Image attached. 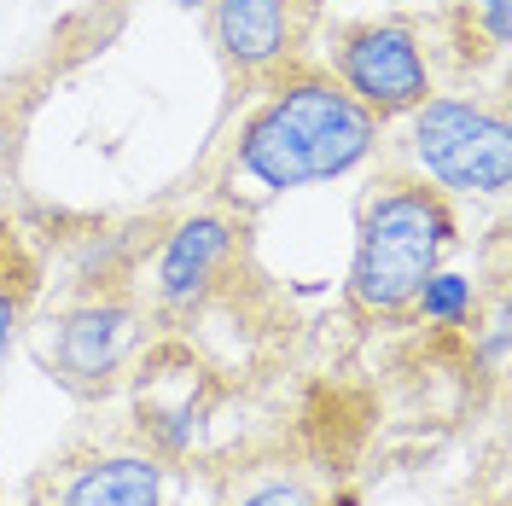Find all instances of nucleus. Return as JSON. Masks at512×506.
<instances>
[{
  "mask_svg": "<svg viewBox=\"0 0 512 506\" xmlns=\"http://www.w3.org/2000/svg\"><path fill=\"white\" fill-rule=\"evenodd\" d=\"M175 6H187V12H198V6H210V0H175Z\"/></svg>",
  "mask_w": 512,
  "mask_h": 506,
  "instance_id": "obj_14",
  "label": "nucleus"
},
{
  "mask_svg": "<svg viewBox=\"0 0 512 506\" xmlns=\"http://www.w3.org/2000/svg\"><path fill=\"white\" fill-rule=\"evenodd\" d=\"M454 239L460 227L448 210V192H437L431 181H384L355 227V256L344 280L350 309L367 320L414 315L419 285L443 268Z\"/></svg>",
  "mask_w": 512,
  "mask_h": 506,
  "instance_id": "obj_2",
  "label": "nucleus"
},
{
  "mask_svg": "<svg viewBox=\"0 0 512 506\" xmlns=\"http://www.w3.org/2000/svg\"><path fill=\"white\" fill-rule=\"evenodd\" d=\"M239 506H320L303 483H286V477H268V483H256L239 495Z\"/></svg>",
  "mask_w": 512,
  "mask_h": 506,
  "instance_id": "obj_10",
  "label": "nucleus"
},
{
  "mask_svg": "<svg viewBox=\"0 0 512 506\" xmlns=\"http://www.w3.org/2000/svg\"><path fill=\"white\" fill-rule=\"evenodd\" d=\"M233 251H239V227L222 210H198L187 222H175V233L158 251V303L175 315L198 309L210 297V285L222 280V268L233 262Z\"/></svg>",
  "mask_w": 512,
  "mask_h": 506,
  "instance_id": "obj_7",
  "label": "nucleus"
},
{
  "mask_svg": "<svg viewBox=\"0 0 512 506\" xmlns=\"http://www.w3.org/2000/svg\"><path fill=\"white\" fill-rule=\"evenodd\" d=\"M408 152L419 163V181L437 192H472L501 198L512 187V123L507 111L460 94H431L419 111H408Z\"/></svg>",
  "mask_w": 512,
  "mask_h": 506,
  "instance_id": "obj_3",
  "label": "nucleus"
},
{
  "mask_svg": "<svg viewBox=\"0 0 512 506\" xmlns=\"http://www.w3.org/2000/svg\"><path fill=\"white\" fill-rule=\"evenodd\" d=\"M472 303H478V291H472V280H466V274H448V268H437L431 280L419 285L414 315L437 320V326H460V320L472 315Z\"/></svg>",
  "mask_w": 512,
  "mask_h": 506,
  "instance_id": "obj_9",
  "label": "nucleus"
},
{
  "mask_svg": "<svg viewBox=\"0 0 512 506\" xmlns=\"http://www.w3.org/2000/svg\"><path fill=\"white\" fill-rule=\"evenodd\" d=\"M169 477L152 454H88L35 489V506H163Z\"/></svg>",
  "mask_w": 512,
  "mask_h": 506,
  "instance_id": "obj_8",
  "label": "nucleus"
},
{
  "mask_svg": "<svg viewBox=\"0 0 512 506\" xmlns=\"http://www.w3.org/2000/svg\"><path fill=\"white\" fill-rule=\"evenodd\" d=\"M303 6L309 0H210V35L233 76L274 82L291 70L303 41Z\"/></svg>",
  "mask_w": 512,
  "mask_h": 506,
  "instance_id": "obj_5",
  "label": "nucleus"
},
{
  "mask_svg": "<svg viewBox=\"0 0 512 506\" xmlns=\"http://www.w3.org/2000/svg\"><path fill=\"white\" fill-rule=\"evenodd\" d=\"M12 158V123H6V117H0V163Z\"/></svg>",
  "mask_w": 512,
  "mask_h": 506,
  "instance_id": "obj_13",
  "label": "nucleus"
},
{
  "mask_svg": "<svg viewBox=\"0 0 512 506\" xmlns=\"http://www.w3.org/2000/svg\"><path fill=\"white\" fill-rule=\"evenodd\" d=\"M18 320H24V309H18V291H6V285H0V373H6V355H12V344H18Z\"/></svg>",
  "mask_w": 512,
  "mask_h": 506,
  "instance_id": "obj_12",
  "label": "nucleus"
},
{
  "mask_svg": "<svg viewBox=\"0 0 512 506\" xmlns=\"http://www.w3.org/2000/svg\"><path fill=\"white\" fill-rule=\"evenodd\" d=\"M472 12L483 18V30L495 47H507L512 41V0H472Z\"/></svg>",
  "mask_w": 512,
  "mask_h": 506,
  "instance_id": "obj_11",
  "label": "nucleus"
},
{
  "mask_svg": "<svg viewBox=\"0 0 512 506\" xmlns=\"http://www.w3.org/2000/svg\"><path fill=\"white\" fill-rule=\"evenodd\" d=\"M379 128V117L361 111L326 70H280L268 99L239 128L233 187L256 198L326 187L373 158Z\"/></svg>",
  "mask_w": 512,
  "mask_h": 506,
  "instance_id": "obj_1",
  "label": "nucleus"
},
{
  "mask_svg": "<svg viewBox=\"0 0 512 506\" xmlns=\"http://www.w3.org/2000/svg\"><path fill=\"white\" fill-rule=\"evenodd\" d=\"M140 344V315L123 297H94L76 303L53 332V373L70 390H105L123 373V361Z\"/></svg>",
  "mask_w": 512,
  "mask_h": 506,
  "instance_id": "obj_6",
  "label": "nucleus"
},
{
  "mask_svg": "<svg viewBox=\"0 0 512 506\" xmlns=\"http://www.w3.org/2000/svg\"><path fill=\"white\" fill-rule=\"evenodd\" d=\"M332 82L361 111H373L379 123L408 117V111H419L425 99L437 94L431 88V59L419 47V30L414 24H396V18L355 24V30L338 35V47H332Z\"/></svg>",
  "mask_w": 512,
  "mask_h": 506,
  "instance_id": "obj_4",
  "label": "nucleus"
}]
</instances>
